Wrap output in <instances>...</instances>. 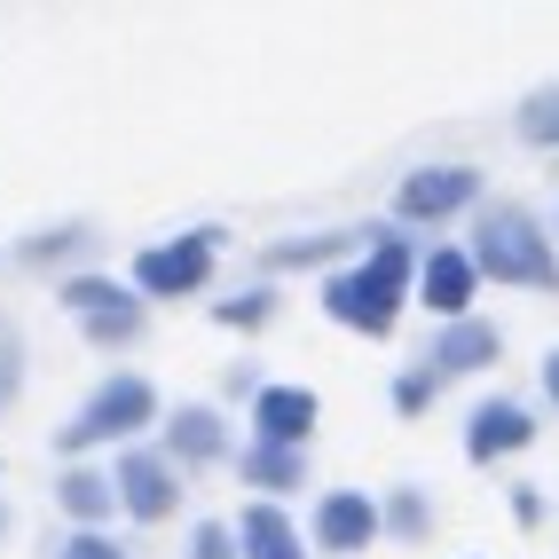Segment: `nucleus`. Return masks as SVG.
<instances>
[{"mask_svg": "<svg viewBox=\"0 0 559 559\" xmlns=\"http://www.w3.org/2000/svg\"><path fill=\"white\" fill-rule=\"evenodd\" d=\"M63 308L87 323V340H103V347H127L134 331H142V300L127 284H110V276H71L63 284Z\"/></svg>", "mask_w": 559, "mask_h": 559, "instance_id": "5", "label": "nucleus"}, {"mask_svg": "<svg viewBox=\"0 0 559 559\" xmlns=\"http://www.w3.org/2000/svg\"><path fill=\"white\" fill-rule=\"evenodd\" d=\"M151 418H158V386H151V379H110V386H95V394H87L80 418L56 433V450H63V457H80V450H103V441L142 433Z\"/></svg>", "mask_w": 559, "mask_h": 559, "instance_id": "3", "label": "nucleus"}, {"mask_svg": "<svg viewBox=\"0 0 559 559\" xmlns=\"http://www.w3.org/2000/svg\"><path fill=\"white\" fill-rule=\"evenodd\" d=\"M536 441V418H528V402H512V394H489L473 409V426H465V457L473 465H497V457H520Z\"/></svg>", "mask_w": 559, "mask_h": 559, "instance_id": "7", "label": "nucleus"}, {"mask_svg": "<svg viewBox=\"0 0 559 559\" xmlns=\"http://www.w3.org/2000/svg\"><path fill=\"white\" fill-rule=\"evenodd\" d=\"M370 536H379V504H370V497H355V489H331V497L316 504V544H323V551L355 559Z\"/></svg>", "mask_w": 559, "mask_h": 559, "instance_id": "11", "label": "nucleus"}, {"mask_svg": "<svg viewBox=\"0 0 559 559\" xmlns=\"http://www.w3.org/2000/svg\"><path fill=\"white\" fill-rule=\"evenodd\" d=\"M56 559H127V551L110 544V536H87V528H80V536H71V544L56 551Z\"/></svg>", "mask_w": 559, "mask_h": 559, "instance_id": "24", "label": "nucleus"}, {"mask_svg": "<svg viewBox=\"0 0 559 559\" xmlns=\"http://www.w3.org/2000/svg\"><path fill=\"white\" fill-rule=\"evenodd\" d=\"M512 512H520V528H536V520H544V497H536V489H512Z\"/></svg>", "mask_w": 559, "mask_h": 559, "instance_id": "26", "label": "nucleus"}, {"mask_svg": "<svg viewBox=\"0 0 559 559\" xmlns=\"http://www.w3.org/2000/svg\"><path fill=\"white\" fill-rule=\"evenodd\" d=\"M433 386H441V379H433L426 362H418V370H402V379H394V409H402V418H418V409L433 402Z\"/></svg>", "mask_w": 559, "mask_h": 559, "instance_id": "20", "label": "nucleus"}, {"mask_svg": "<svg viewBox=\"0 0 559 559\" xmlns=\"http://www.w3.org/2000/svg\"><path fill=\"white\" fill-rule=\"evenodd\" d=\"M190 559H237V528H221V520H205V528L190 536Z\"/></svg>", "mask_w": 559, "mask_h": 559, "instance_id": "21", "label": "nucleus"}, {"mask_svg": "<svg viewBox=\"0 0 559 559\" xmlns=\"http://www.w3.org/2000/svg\"><path fill=\"white\" fill-rule=\"evenodd\" d=\"M213 252H221L213 229H190V237H174V245H151V252L134 260V300H142V292H151V300H181V292H198L205 269H213Z\"/></svg>", "mask_w": 559, "mask_h": 559, "instance_id": "4", "label": "nucleus"}, {"mask_svg": "<svg viewBox=\"0 0 559 559\" xmlns=\"http://www.w3.org/2000/svg\"><path fill=\"white\" fill-rule=\"evenodd\" d=\"M110 497H119V489H110L103 473H87V465H71V473L56 480V504H63L71 520H87V536H95V520H110Z\"/></svg>", "mask_w": 559, "mask_h": 559, "instance_id": "15", "label": "nucleus"}, {"mask_svg": "<svg viewBox=\"0 0 559 559\" xmlns=\"http://www.w3.org/2000/svg\"><path fill=\"white\" fill-rule=\"evenodd\" d=\"M0 528H9V512H0Z\"/></svg>", "mask_w": 559, "mask_h": 559, "instance_id": "28", "label": "nucleus"}, {"mask_svg": "<svg viewBox=\"0 0 559 559\" xmlns=\"http://www.w3.org/2000/svg\"><path fill=\"white\" fill-rule=\"evenodd\" d=\"M237 559H308L300 528L284 520V504H252L237 520Z\"/></svg>", "mask_w": 559, "mask_h": 559, "instance_id": "14", "label": "nucleus"}, {"mask_svg": "<svg viewBox=\"0 0 559 559\" xmlns=\"http://www.w3.org/2000/svg\"><path fill=\"white\" fill-rule=\"evenodd\" d=\"M544 394H551V409H559V347L544 355Z\"/></svg>", "mask_w": 559, "mask_h": 559, "instance_id": "27", "label": "nucleus"}, {"mask_svg": "<svg viewBox=\"0 0 559 559\" xmlns=\"http://www.w3.org/2000/svg\"><path fill=\"white\" fill-rule=\"evenodd\" d=\"M473 198H480L473 166H418V174H402V190H394V221H450Z\"/></svg>", "mask_w": 559, "mask_h": 559, "instance_id": "6", "label": "nucleus"}, {"mask_svg": "<svg viewBox=\"0 0 559 559\" xmlns=\"http://www.w3.org/2000/svg\"><path fill=\"white\" fill-rule=\"evenodd\" d=\"M409 284H418V252H409V237L402 229H370V260H362V269H340L323 284V316L362 331V340H379V331H394Z\"/></svg>", "mask_w": 559, "mask_h": 559, "instance_id": "1", "label": "nucleus"}, {"mask_svg": "<svg viewBox=\"0 0 559 559\" xmlns=\"http://www.w3.org/2000/svg\"><path fill=\"white\" fill-rule=\"evenodd\" d=\"M252 426H260V450H300L316 433V394L308 386H260L252 394Z\"/></svg>", "mask_w": 559, "mask_h": 559, "instance_id": "9", "label": "nucleus"}, {"mask_svg": "<svg viewBox=\"0 0 559 559\" xmlns=\"http://www.w3.org/2000/svg\"><path fill=\"white\" fill-rule=\"evenodd\" d=\"M473 292H480V276H473L465 245H441V252H426V260H418V300H426L441 323L473 316Z\"/></svg>", "mask_w": 559, "mask_h": 559, "instance_id": "8", "label": "nucleus"}, {"mask_svg": "<svg viewBox=\"0 0 559 559\" xmlns=\"http://www.w3.org/2000/svg\"><path fill=\"white\" fill-rule=\"evenodd\" d=\"M379 528L402 536V544H426V536H433V504H426V489H394V497L379 504Z\"/></svg>", "mask_w": 559, "mask_h": 559, "instance_id": "17", "label": "nucleus"}, {"mask_svg": "<svg viewBox=\"0 0 559 559\" xmlns=\"http://www.w3.org/2000/svg\"><path fill=\"white\" fill-rule=\"evenodd\" d=\"M269 308H276V300H269V292H237V300H221L213 316H221V323H260V316H269Z\"/></svg>", "mask_w": 559, "mask_h": 559, "instance_id": "22", "label": "nucleus"}, {"mask_svg": "<svg viewBox=\"0 0 559 559\" xmlns=\"http://www.w3.org/2000/svg\"><path fill=\"white\" fill-rule=\"evenodd\" d=\"M80 245H87V229H48V237H32L24 252L32 260H56V252H80Z\"/></svg>", "mask_w": 559, "mask_h": 559, "instance_id": "23", "label": "nucleus"}, {"mask_svg": "<svg viewBox=\"0 0 559 559\" xmlns=\"http://www.w3.org/2000/svg\"><path fill=\"white\" fill-rule=\"evenodd\" d=\"M245 480L260 489V504H269V497H292V489L308 480V457H300V450H252V457H245Z\"/></svg>", "mask_w": 559, "mask_h": 559, "instance_id": "16", "label": "nucleus"}, {"mask_svg": "<svg viewBox=\"0 0 559 559\" xmlns=\"http://www.w3.org/2000/svg\"><path fill=\"white\" fill-rule=\"evenodd\" d=\"M504 355V340H497V323H480V316H457L450 331L433 340V379H465V370H489Z\"/></svg>", "mask_w": 559, "mask_h": 559, "instance_id": "12", "label": "nucleus"}, {"mask_svg": "<svg viewBox=\"0 0 559 559\" xmlns=\"http://www.w3.org/2000/svg\"><path fill=\"white\" fill-rule=\"evenodd\" d=\"M16 379H24V347H16V340H0V409H9Z\"/></svg>", "mask_w": 559, "mask_h": 559, "instance_id": "25", "label": "nucleus"}, {"mask_svg": "<svg viewBox=\"0 0 559 559\" xmlns=\"http://www.w3.org/2000/svg\"><path fill=\"white\" fill-rule=\"evenodd\" d=\"M119 504H127L134 520H166V512L181 504V480H174V465H166V457H151V450L119 457Z\"/></svg>", "mask_w": 559, "mask_h": 559, "instance_id": "10", "label": "nucleus"}, {"mask_svg": "<svg viewBox=\"0 0 559 559\" xmlns=\"http://www.w3.org/2000/svg\"><path fill=\"white\" fill-rule=\"evenodd\" d=\"M166 450H174L181 465L229 457V418H221V409H174V418H166Z\"/></svg>", "mask_w": 559, "mask_h": 559, "instance_id": "13", "label": "nucleus"}, {"mask_svg": "<svg viewBox=\"0 0 559 559\" xmlns=\"http://www.w3.org/2000/svg\"><path fill=\"white\" fill-rule=\"evenodd\" d=\"M520 134H528L536 151H559V87H544V95L520 103Z\"/></svg>", "mask_w": 559, "mask_h": 559, "instance_id": "19", "label": "nucleus"}, {"mask_svg": "<svg viewBox=\"0 0 559 559\" xmlns=\"http://www.w3.org/2000/svg\"><path fill=\"white\" fill-rule=\"evenodd\" d=\"M347 245H362L355 229H331V237H292L269 245V269H316V260H347Z\"/></svg>", "mask_w": 559, "mask_h": 559, "instance_id": "18", "label": "nucleus"}, {"mask_svg": "<svg viewBox=\"0 0 559 559\" xmlns=\"http://www.w3.org/2000/svg\"><path fill=\"white\" fill-rule=\"evenodd\" d=\"M473 276H497V284H536V292H559V252L544 237V221L528 205H480L473 213Z\"/></svg>", "mask_w": 559, "mask_h": 559, "instance_id": "2", "label": "nucleus"}]
</instances>
